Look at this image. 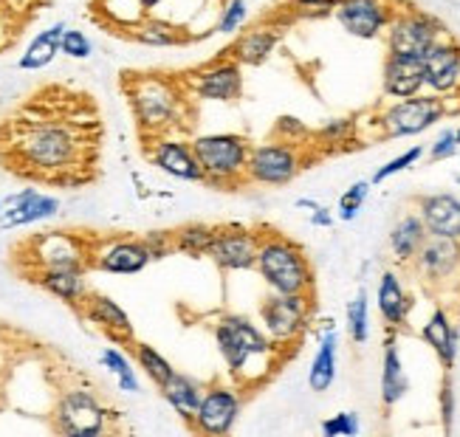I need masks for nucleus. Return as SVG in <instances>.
I'll list each match as a JSON object with an SVG mask.
<instances>
[{"label": "nucleus", "mask_w": 460, "mask_h": 437, "mask_svg": "<svg viewBox=\"0 0 460 437\" xmlns=\"http://www.w3.org/2000/svg\"><path fill=\"white\" fill-rule=\"evenodd\" d=\"M102 153V122L88 96L40 102L34 96L0 130V164L26 181L83 187L93 181Z\"/></svg>", "instance_id": "nucleus-1"}, {"label": "nucleus", "mask_w": 460, "mask_h": 437, "mask_svg": "<svg viewBox=\"0 0 460 437\" xmlns=\"http://www.w3.org/2000/svg\"><path fill=\"white\" fill-rule=\"evenodd\" d=\"M254 268L266 280L271 291L279 293H308L314 288V268L303 246L283 234L260 237L257 263Z\"/></svg>", "instance_id": "nucleus-2"}, {"label": "nucleus", "mask_w": 460, "mask_h": 437, "mask_svg": "<svg viewBox=\"0 0 460 437\" xmlns=\"http://www.w3.org/2000/svg\"><path fill=\"white\" fill-rule=\"evenodd\" d=\"M215 342L237 381H243L252 372V362L269 359L274 350L269 336L252 325L246 316H224L215 328Z\"/></svg>", "instance_id": "nucleus-3"}, {"label": "nucleus", "mask_w": 460, "mask_h": 437, "mask_svg": "<svg viewBox=\"0 0 460 437\" xmlns=\"http://www.w3.org/2000/svg\"><path fill=\"white\" fill-rule=\"evenodd\" d=\"M192 153L204 170V181L217 187V184H234L246 175L252 147L243 135L221 133V135L195 138Z\"/></svg>", "instance_id": "nucleus-4"}, {"label": "nucleus", "mask_w": 460, "mask_h": 437, "mask_svg": "<svg viewBox=\"0 0 460 437\" xmlns=\"http://www.w3.org/2000/svg\"><path fill=\"white\" fill-rule=\"evenodd\" d=\"M447 105L441 96H410L398 99L382 116H378V127H382V138H404L418 135L429 130L435 122H441L447 116Z\"/></svg>", "instance_id": "nucleus-5"}, {"label": "nucleus", "mask_w": 460, "mask_h": 437, "mask_svg": "<svg viewBox=\"0 0 460 437\" xmlns=\"http://www.w3.org/2000/svg\"><path fill=\"white\" fill-rule=\"evenodd\" d=\"M441 23L424 12H402L387 26V51L398 57L424 59L427 51L441 39Z\"/></svg>", "instance_id": "nucleus-6"}, {"label": "nucleus", "mask_w": 460, "mask_h": 437, "mask_svg": "<svg viewBox=\"0 0 460 437\" xmlns=\"http://www.w3.org/2000/svg\"><path fill=\"white\" fill-rule=\"evenodd\" d=\"M299 170H303V155H299L296 144L277 142V144L252 147L246 178H249V181H254V184L283 187V184L294 181Z\"/></svg>", "instance_id": "nucleus-7"}, {"label": "nucleus", "mask_w": 460, "mask_h": 437, "mask_svg": "<svg viewBox=\"0 0 460 437\" xmlns=\"http://www.w3.org/2000/svg\"><path fill=\"white\" fill-rule=\"evenodd\" d=\"M130 102H133L138 125L150 130H164L175 125L181 99H178L172 85L164 83V79H142L138 88L130 91Z\"/></svg>", "instance_id": "nucleus-8"}, {"label": "nucleus", "mask_w": 460, "mask_h": 437, "mask_svg": "<svg viewBox=\"0 0 460 437\" xmlns=\"http://www.w3.org/2000/svg\"><path fill=\"white\" fill-rule=\"evenodd\" d=\"M266 333L274 342H294L308 328V293H279L274 291L260 305Z\"/></svg>", "instance_id": "nucleus-9"}, {"label": "nucleus", "mask_w": 460, "mask_h": 437, "mask_svg": "<svg viewBox=\"0 0 460 437\" xmlns=\"http://www.w3.org/2000/svg\"><path fill=\"white\" fill-rule=\"evenodd\" d=\"M257 249H260V234L243 226H224L215 234L209 257L226 271H246L254 268L257 263Z\"/></svg>", "instance_id": "nucleus-10"}, {"label": "nucleus", "mask_w": 460, "mask_h": 437, "mask_svg": "<svg viewBox=\"0 0 460 437\" xmlns=\"http://www.w3.org/2000/svg\"><path fill=\"white\" fill-rule=\"evenodd\" d=\"M336 20L348 34L358 39H376L390 26L393 12L385 0H339Z\"/></svg>", "instance_id": "nucleus-11"}, {"label": "nucleus", "mask_w": 460, "mask_h": 437, "mask_svg": "<svg viewBox=\"0 0 460 437\" xmlns=\"http://www.w3.org/2000/svg\"><path fill=\"white\" fill-rule=\"evenodd\" d=\"M57 421L59 429L66 434H76V437H93L102 432L105 426V412L99 406L88 392H68L57 406Z\"/></svg>", "instance_id": "nucleus-12"}, {"label": "nucleus", "mask_w": 460, "mask_h": 437, "mask_svg": "<svg viewBox=\"0 0 460 437\" xmlns=\"http://www.w3.org/2000/svg\"><path fill=\"white\" fill-rule=\"evenodd\" d=\"M410 266H415V271L421 274L427 283L452 280L455 271L460 268V240L429 234L427 243L415 254V260Z\"/></svg>", "instance_id": "nucleus-13"}, {"label": "nucleus", "mask_w": 460, "mask_h": 437, "mask_svg": "<svg viewBox=\"0 0 460 437\" xmlns=\"http://www.w3.org/2000/svg\"><path fill=\"white\" fill-rule=\"evenodd\" d=\"M424 76L427 88H432L438 96L455 93L460 88V46L449 39H438L424 57Z\"/></svg>", "instance_id": "nucleus-14"}, {"label": "nucleus", "mask_w": 460, "mask_h": 437, "mask_svg": "<svg viewBox=\"0 0 460 437\" xmlns=\"http://www.w3.org/2000/svg\"><path fill=\"white\" fill-rule=\"evenodd\" d=\"M240 415V398L229 387H212L198 406L195 424L204 434H226Z\"/></svg>", "instance_id": "nucleus-15"}, {"label": "nucleus", "mask_w": 460, "mask_h": 437, "mask_svg": "<svg viewBox=\"0 0 460 437\" xmlns=\"http://www.w3.org/2000/svg\"><path fill=\"white\" fill-rule=\"evenodd\" d=\"M418 214L435 237H449V240H460V201L449 192L424 195L418 197Z\"/></svg>", "instance_id": "nucleus-16"}, {"label": "nucleus", "mask_w": 460, "mask_h": 437, "mask_svg": "<svg viewBox=\"0 0 460 437\" xmlns=\"http://www.w3.org/2000/svg\"><path fill=\"white\" fill-rule=\"evenodd\" d=\"M382 85H385V93L393 96V99H410V96H418V93H421V88L427 85L424 59L387 54Z\"/></svg>", "instance_id": "nucleus-17"}, {"label": "nucleus", "mask_w": 460, "mask_h": 437, "mask_svg": "<svg viewBox=\"0 0 460 437\" xmlns=\"http://www.w3.org/2000/svg\"><path fill=\"white\" fill-rule=\"evenodd\" d=\"M195 93L201 99H212V102H234L243 93V76H240V66L234 63H217L195 74Z\"/></svg>", "instance_id": "nucleus-18"}, {"label": "nucleus", "mask_w": 460, "mask_h": 437, "mask_svg": "<svg viewBox=\"0 0 460 437\" xmlns=\"http://www.w3.org/2000/svg\"><path fill=\"white\" fill-rule=\"evenodd\" d=\"M376 302H378V313L382 319L387 322V330H404L407 319H410V296L398 280V274L385 271L382 274V283H378V293H376Z\"/></svg>", "instance_id": "nucleus-19"}, {"label": "nucleus", "mask_w": 460, "mask_h": 437, "mask_svg": "<svg viewBox=\"0 0 460 437\" xmlns=\"http://www.w3.org/2000/svg\"><path fill=\"white\" fill-rule=\"evenodd\" d=\"M155 167H162L167 175L181 178V181H204V170L198 164L192 144L181 142H158L153 150Z\"/></svg>", "instance_id": "nucleus-20"}, {"label": "nucleus", "mask_w": 460, "mask_h": 437, "mask_svg": "<svg viewBox=\"0 0 460 437\" xmlns=\"http://www.w3.org/2000/svg\"><path fill=\"white\" fill-rule=\"evenodd\" d=\"M421 336H424V342L435 350L438 362H441L444 370L449 372L455 367V355H457V328L452 325L449 313L444 308H435L432 316L427 319V325H424V330H421Z\"/></svg>", "instance_id": "nucleus-21"}, {"label": "nucleus", "mask_w": 460, "mask_h": 437, "mask_svg": "<svg viewBox=\"0 0 460 437\" xmlns=\"http://www.w3.org/2000/svg\"><path fill=\"white\" fill-rule=\"evenodd\" d=\"M407 389H410V381L404 375L402 353H398V345H395V330H390L387 345H385V364H382V404H385V409H393L407 395Z\"/></svg>", "instance_id": "nucleus-22"}, {"label": "nucleus", "mask_w": 460, "mask_h": 437, "mask_svg": "<svg viewBox=\"0 0 460 437\" xmlns=\"http://www.w3.org/2000/svg\"><path fill=\"white\" fill-rule=\"evenodd\" d=\"M427 237H429V232L421 221V214H404L390 232V249L395 254V260L410 266L415 260V254L427 243Z\"/></svg>", "instance_id": "nucleus-23"}, {"label": "nucleus", "mask_w": 460, "mask_h": 437, "mask_svg": "<svg viewBox=\"0 0 460 437\" xmlns=\"http://www.w3.org/2000/svg\"><path fill=\"white\" fill-rule=\"evenodd\" d=\"M37 254H40V263H43V271H49V268H83V251H79L76 240L68 234L49 232L46 237H40Z\"/></svg>", "instance_id": "nucleus-24"}, {"label": "nucleus", "mask_w": 460, "mask_h": 437, "mask_svg": "<svg viewBox=\"0 0 460 437\" xmlns=\"http://www.w3.org/2000/svg\"><path fill=\"white\" fill-rule=\"evenodd\" d=\"M85 316L93 322V325H99L102 328L111 339H130L133 336V325H130V319H128V313L119 308L113 300H108V296H99V293H93L91 300L85 302Z\"/></svg>", "instance_id": "nucleus-25"}, {"label": "nucleus", "mask_w": 460, "mask_h": 437, "mask_svg": "<svg viewBox=\"0 0 460 437\" xmlns=\"http://www.w3.org/2000/svg\"><path fill=\"white\" fill-rule=\"evenodd\" d=\"M150 260H153V254H150L147 243L125 240V243H113L108 251H102V257H99V268L111 271V274H136Z\"/></svg>", "instance_id": "nucleus-26"}, {"label": "nucleus", "mask_w": 460, "mask_h": 437, "mask_svg": "<svg viewBox=\"0 0 460 437\" xmlns=\"http://www.w3.org/2000/svg\"><path fill=\"white\" fill-rule=\"evenodd\" d=\"M9 204H12V209L4 214V226H26L34 221H43V217H51L59 206L54 197H46L34 189L20 192Z\"/></svg>", "instance_id": "nucleus-27"}, {"label": "nucleus", "mask_w": 460, "mask_h": 437, "mask_svg": "<svg viewBox=\"0 0 460 437\" xmlns=\"http://www.w3.org/2000/svg\"><path fill=\"white\" fill-rule=\"evenodd\" d=\"M277 39H279L277 26H254L234 43V59H237V63H243V66L266 63L269 54L277 46Z\"/></svg>", "instance_id": "nucleus-28"}, {"label": "nucleus", "mask_w": 460, "mask_h": 437, "mask_svg": "<svg viewBox=\"0 0 460 437\" xmlns=\"http://www.w3.org/2000/svg\"><path fill=\"white\" fill-rule=\"evenodd\" d=\"M40 285L51 291L54 296L66 302H79L85 293V280H83V268H49L40 271Z\"/></svg>", "instance_id": "nucleus-29"}, {"label": "nucleus", "mask_w": 460, "mask_h": 437, "mask_svg": "<svg viewBox=\"0 0 460 437\" xmlns=\"http://www.w3.org/2000/svg\"><path fill=\"white\" fill-rule=\"evenodd\" d=\"M164 398L172 404V409L181 415V418H195L198 415V406H201V387H198L192 379H187V375H178L172 372V379L162 387Z\"/></svg>", "instance_id": "nucleus-30"}, {"label": "nucleus", "mask_w": 460, "mask_h": 437, "mask_svg": "<svg viewBox=\"0 0 460 437\" xmlns=\"http://www.w3.org/2000/svg\"><path fill=\"white\" fill-rule=\"evenodd\" d=\"M63 34H66V26L63 23H57V26L46 29L43 34H37L31 39V46L26 48V54L20 57V68H26V71L46 68L51 59L57 57L59 43H63Z\"/></svg>", "instance_id": "nucleus-31"}, {"label": "nucleus", "mask_w": 460, "mask_h": 437, "mask_svg": "<svg viewBox=\"0 0 460 437\" xmlns=\"http://www.w3.org/2000/svg\"><path fill=\"white\" fill-rule=\"evenodd\" d=\"M336 379V333H325L323 342H319V350L314 355V364H311V372H308V387L314 392H325L331 389Z\"/></svg>", "instance_id": "nucleus-32"}, {"label": "nucleus", "mask_w": 460, "mask_h": 437, "mask_svg": "<svg viewBox=\"0 0 460 437\" xmlns=\"http://www.w3.org/2000/svg\"><path fill=\"white\" fill-rule=\"evenodd\" d=\"M215 234H217V226L187 223L178 232H172V240H175L178 251H184L190 257H204V254H209V249L215 243Z\"/></svg>", "instance_id": "nucleus-33"}, {"label": "nucleus", "mask_w": 460, "mask_h": 437, "mask_svg": "<svg viewBox=\"0 0 460 437\" xmlns=\"http://www.w3.org/2000/svg\"><path fill=\"white\" fill-rule=\"evenodd\" d=\"M136 355H138V364H142L145 372L150 375V381H155L158 387H164V384L172 379V372H175L172 364H170L155 347H150V345H138V347H136Z\"/></svg>", "instance_id": "nucleus-34"}, {"label": "nucleus", "mask_w": 460, "mask_h": 437, "mask_svg": "<svg viewBox=\"0 0 460 437\" xmlns=\"http://www.w3.org/2000/svg\"><path fill=\"white\" fill-rule=\"evenodd\" d=\"M348 330H350V339L356 345H365L367 336H370V325H367V293L358 291L356 300L348 305Z\"/></svg>", "instance_id": "nucleus-35"}, {"label": "nucleus", "mask_w": 460, "mask_h": 437, "mask_svg": "<svg viewBox=\"0 0 460 437\" xmlns=\"http://www.w3.org/2000/svg\"><path fill=\"white\" fill-rule=\"evenodd\" d=\"M136 37L147 46H175L178 39H181L178 37V29H172L170 23H162V20H150V23L138 29Z\"/></svg>", "instance_id": "nucleus-36"}, {"label": "nucleus", "mask_w": 460, "mask_h": 437, "mask_svg": "<svg viewBox=\"0 0 460 437\" xmlns=\"http://www.w3.org/2000/svg\"><path fill=\"white\" fill-rule=\"evenodd\" d=\"M102 364L119 375V384H122V389H125V392H136V389H138L136 375H133V370H130L128 359H125V355L119 353V350H105V353H102Z\"/></svg>", "instance_id": "nucleus-37"}, {"label": "nucleus", "mask_w": 460, "mask_h": 437, "mask_svg": "<svg viewBox=\"0 0 460 437\" xmlns=\"http://www.w3.org/2000/svg\"><path fill=\"white\" fill-rule=\"evenodd\" d=\"M424 155V150L421 147H410L407 153H402V155H395V158H390V162L382 167V170H376V175H373V184H382V181H387V178H393V175H398V172H404V170H410L418 158Z\"/></svg>", "instance_id": "nucleus-38"}, {"label": "nucleus", "mask_w": 460, "mask_h": 437, "mask_svg": "<svg viewBox=\"0 0 460 437\" xmlns=\"http://www.w3.org/2000/svg\"><path fill=\"white\" fill-rule=\"evenodd\" d=\"M367 192H370V184L358 181L342 197H339V214H342V221H353V217L358 214V209H362V204L367 201Z\"/></svg>", "instance_id": "nucleus-39"}, {"label": "nucleus", "mask_w": 460, "mask_h": 437, "mask_svg": "<svg viewBox=\"0 0 460 437\" xmlns=\"http://www.w3.org/2000/svg\"><path fill=\"white\" fill-rule=\"evenodd\" d=\"M336 6H339V0H291L288 4V9L296 17H308V20L336 14Z\"/></svg>", "instance_id": "nucleus-40"}, {"label": "nucleus", "mask_w": 460, "mask_h": 437, "mask_svg": "<svg viewBox=\"0 0 460 437\" xmlns=\"http://www.w3.org/2000/svg\"><path fill=\"white\" fill-rule=\"evenodd\" d=\"M356 432H358L356 412H339L331 421L323 424V434H328V437H353Z\"/></svg>", "instance_id": "nucleus-41"}, {"label": "nucleus", "mask_w": 460, "mask_h": 437, "mask_svg": "<svg viewBox=\"0 0 460 437\" xmlns=\"http://www.w3.org/2000/svg\"><path fill=\"white\" fill-rule=\"evenodd\" d=\"M243 20H246V4H243V0H232V4L224 9L221 20H217V31H221V34H234Z\"/></svg>", "instance_id": "nucleus-42"}, {"label": "nucleus", "mask_w": 460, "mask_h": 437, "mask_svg": "<svg viewBox=\"0 0 460 437\" xmlns=\"http://www.w3.org/2000/svg\"><path fill=\"white\" fill-rule=\"evenodd\" d=\"M59 51L74 57V59H85L91 54V39L83 31H66L63 43H59Z\"/></svg>", "instance_id": "nucleus-43"}, {"label": "nucleus", "mask_w": 460, "mask_h": 437, "mask_svg": "<svg viewBox=\"0 0 460 437\" xmlns=\"http://www.w3.org/2000/svg\"><path fill=\"white\" fill-rule=\"evenodd\" d=\"M455 153H457V135H455V130H444L438 135V142L432 144L429 158L432 162H444V158H452Z\"/></svg>", "instance_id": "nucleus-44"}, {"label": "nucleus", "mask_w": 460, "mask_h": 437, "mask_svg": "<svg viewBox=\"0 0 460 437\" xmlns=\"http://www.w3.org/2000/svg\"><path fill=\"white\" fill-rule=\"evenodd\" d=\"M452 418H455V389L449 381V372L441 384V421H444V432H452Z\"/></svg>", "instance_id": "nucleus-45"}, {"label": "nucleus", "mask_w": 460, "mask_h": 437, "mask_svg": "<svg viewBox=\"0 0 460 437\" xmlns=\"http://www.w3.org/2000/svg\"><path fill=\"white\" fill-rule=\"evenodd\" d=\"M158 4H162V0H142V6H145V9H153V6H158Z\"/></svg>", "instance_id": "nucleus-46"}, {"label": "nucleus", "mask_w": 460, "mask_h": 437, "mask_svg": "<svg viewBox=\"0 0 460 437\" xmlns=\"http://www.w3.org/2000/svg\"><path fill=\"white\" fill-rule=\"evenodd\" d=\"M455 135H457V144H460V127H457V130H455Z\"/></svg>", "instance_id": "nucleus-47"}, {"label": "nucleus", "mask_w": 460, "mask_h": 437, "mask_svg": "<svg viewBox=\"0 0 460 437\" xmlns=\"http://www.w3.org/2000/svg\"><path fill=\"white\" fill-rule=\"evenodd\" d=\"M457 184H460V178H457Z\"/></svg>", "instance_id": "nucleus-48"}]
</instances>
